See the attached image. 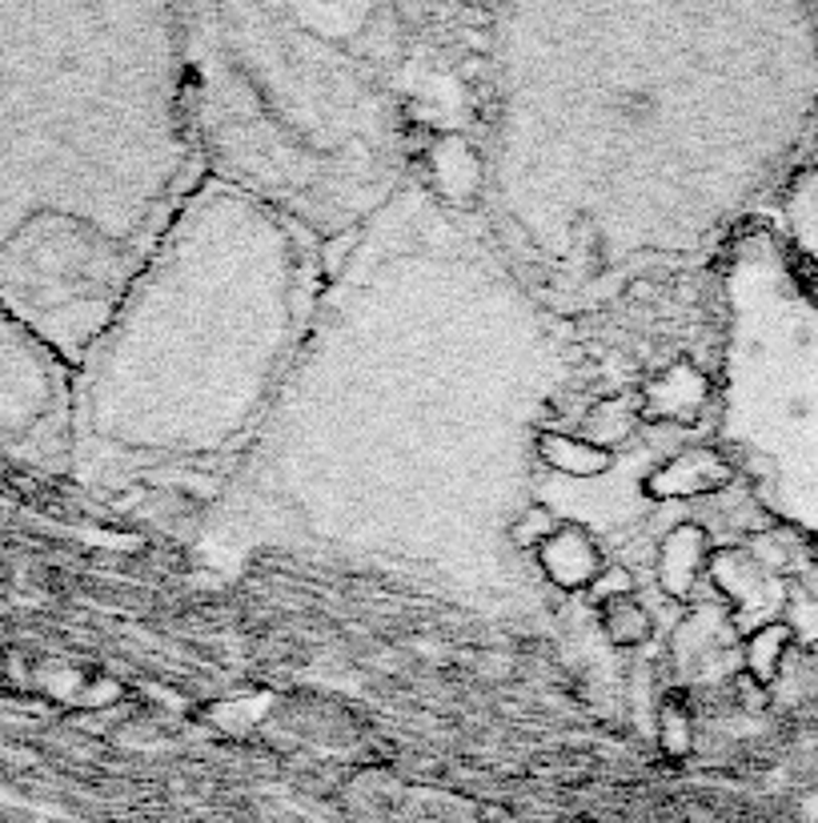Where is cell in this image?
<instances>
[{
  "label": "cell",
  "instance_id": "cell-1",
  "mask_svg": "<svg viewBox=\"0 0 818 823\" xmlns=\"http://www.w3.org/2000/svg\"><path fill=\"white\" fill-rule=\"evenodd\" d=\"M36 345L24 334V322L0 306V435L17 438L45 410V386L36 370Z\"/></svg>",
  "mask_w": 818,
  "mask_h": 823
},
{
  "label": "cell",
  "instance_id": "cell-6",
  "mask_svg": "<svg viewBox=\"0 0 818 823\" xmlns=\"http://www.w3.org/2000/svg\"><path fill=\"white\" fill-rule=\"evenodd\" d=\"M602 611V631L614 646H646L654 634L650 611L638 602V595H622V599H610L598 607Z\"/></svg>",
  "mask_w": 818,
  "mask_h": 823
},
{
  "label": "cell",
  "instance_id": "cell-9",
  "mask_svg": "<svg viewBox=\"0 0 818 823\" xmlns=\"http://www.w3.org/2000/svg\"><path fill=\"white\" fill-rule=\"evenodd\" d=\"M631 430H634V410L622 398H606L602 406H594V410H590V418H586L590 442L602 446V450H610L614 442H622Z\"/></svg>",
  "mask_w": 818,
  "mask_h": 823
},
{
  "label": "cell",
  "instance_id": "cell-8",
  "mask_svg": "<svg viewBox=\"0 0 818 823\" xmlns=\"http://www.w3.org/2000/svg\"><path fill=\"white\" fill-rule=\"evenodd\" d=\"M786 643H790V631L778 623L754 631V639L746 643V667H751V675L758 678V683H771V678L778 675V663H783V655H786Z\"/></svg>",
  "mask_w": 818,
  "mask_h": 823
},
{
  "label": "cell",
  "instance_id": "cell-3",
  "mask_svg": "<svg viewBox=\"0 0 818 823\" xmlns=\"http://www.w3.org/2000/svg\"><path fill=\"white\" fill-rule=\"evenodd\" d=\"M726 482V462L714 450H686L675 462H666L654 474V494H670V499H686V494H702V490H719Z\"/></svg>",
  "mask_w": 818,
  "mask_h": 823
},
{
  "label": "cell",
  "instance_id": "cell-5",
  "mask_svg": "<svg viewBox=\"0 0 818 823\" xmlns=\"http://www.w3.org/2000/svg\"><path fill=\"white\" fill-rule=\"evenodd\" d=\"M702 394H707V382L702 374L690 366H675L658 386L650 389L646 398V414H666V418H678V423H690V414L702 406Z\"/></svg>",
  "mask_w": 818,
  "mask_h": 823
},
{
  "label": "cell",
  "instance_id": "cell-11",
  "mask_svg": "<svg viewBox=\"0 0 818 823\" xmlns=\"http://www.w3.org/2000/svg\"><path fill=\"white\" fill-rule=\"evenodd\" d=\"M558 526H562V523H553L550 511H538V506H534V511L521 514V523L514 526V543H518L521 551H534V546L542 551L553 534H558Z\"/></svg>",
  "mask_w": 818,
  "mask_h": 823
},
{
  "label": "cell",
  "instance_id": "cell-2",
  "mask_svg": "<svg viewBox=\"0 0 818 823\" xmlns=\"http://www.w3.org/2000/svg\"><path fill=\"white\" fill-rule=\"evenodd\" d=\"M538 555H542V567L553 575V582H562V587H594V579L602 575V555L582 526H558V534Z\"/></svg>",
  "mask_w": 818,
  "mask_h": 823
},
{
  "label": "cell",
  "instance_id": "cell-12",
  "mask_svg": "<svg viewBox=\"0 0 818 823\" xmlns=\"http://www.w3.org/2000/svg\"><path fill=\"white\" fill-rule=\"evenodd\" d=\"M590 595H594V602L602 607V602L610 599H622V595H634V579L626 575L622 567H602V575L594 579V587H590Z\"/></svg>",
  "mask_w": 818,
  "mask_h": 823
},
{
  "label": "cell",
  "instance_id": "cell-4",
  "mask_svg": "<svg viewBox=\"0 0 818 823\" xmlns=\"http://www.w3.org/2000/svg\"><path fill=\"white\" fill-rule=\"evenodd\" d=\"M538 455L550 462L553 470L562 474H574V479H598L614 467V455L594 446L590 438H566V435H538Z\"/></svg>",
  "mask_w": 818,
  "mask_h": 823
},
{
  "label": "cell",
  "instance_id": "cell-10",
  "mask_svg": "<svg viewBox=\"0 0 818 823\" xmlns=\"http://www.w3.org/2000/svg\"><path fill=\"white\" fill-rule=\"evenodd\" d=\"M690 739H695V727H690V712L682 707V699L663 703V747L670 756H686L690 751Z\"/></svg>",
  "mask_w": 818,
  "mask_h": 823
},
{
  "label": "cell",
  "instance_id": "cell-7",
  "mask_svg": "<svg viewBox=\"0 0 818 823\" xmlns=\"http://www.w3.org/2000/svg\"><path fill=\"white\" fill-rule=\"evenodd\" d=\"M702 546H707V534L698 526H678L663 546V582L670 590L682 595L686 582L695 579L698 567H702Z\"/></svg>",
  "mask_w": 818,
  "mask_h": 823
}]
</instances>
